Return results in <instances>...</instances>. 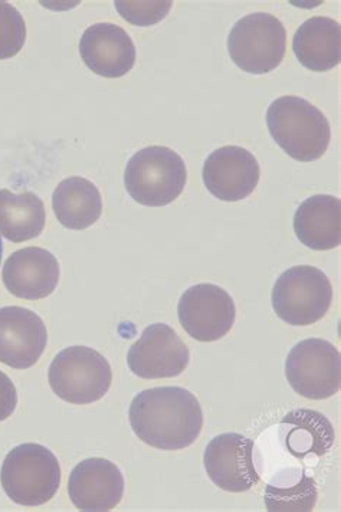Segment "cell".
<instances>
[{
  "label": "cell",
  "instance_id": "obj_1",
  "mask_svg": "<svg viewBox=\"0 0 341 512\" xmlns=\"http://www.w3.org/2000/svg\"><path fill=\"white\" fill-rule=\"evenodd\" d=\"M129 418L137 438L160 451L189 448L203 428L202 406L183 387L143 390L131 402Z\"/></svg>",
  "mask_w": 341,
  "mask_h": 512
},
{
  "label": "cell",
  "instance_id": "obj_2",
  "mask_svg": "<svg viewBox=\"0 0 341 512\" xmlns=\"http://www.w3.org/2000/svg\"><path fill=\"white\" fill-rule=\"evenodd\" d=\"M267 124L272 139L297 162H314L329 149V120L304 98L284 95L272 101L267 111Z\"/></svg>",
  "mask_w": 341,
  "mask_h": 512
},
{
  "label": "cell",
  "instance_id": "obj_3",
  "mask_svg": "<svg viewBox=\"0 0 341 512\" xmlns=\"http://www.w3.org/2000/svg\"><path fill=\"white\" fill-rule=\"evenodd\" d=\"M61 478L57 456L38 443L16 446L6 455L0 471L3 491L24 507H39L51 501Z\"/></svg>",
  "mask_w": 341,
  "mask_h": 512
},
{
  "label": "cell",
  "instance_id": "obj_4",
  "mask_svg": "<svg viewBox=\"0 0 341 512\" xmlns=\"http://www.w3.org/2000/svg\"><path fill=\"white\" fill-rule=\"evenodd\" d=\"M188 180L182 157L165 146H150L134 154L124 172V186L131 198L149 208L175 202Z\"/></svg>",
  "mask_w": 341,
  "mask_h": 512
},
{
  "label": "cell",
  "instance_id": "obj_5",
  "mask_svg": "<svg viewBox=\"0 0 341 512\" xmlns=\"http://www.w3.org/2000/svg\"><path fill=\"white\" fill-rule=\"evenodd\" d=\"M52 392L71 405H91L107 395L113 370L103 354L90 347L64 349L52 360L48 372Z\"/></svg>",
  "mask_w": 341,
  "mask_h": 512
},
{
  "label": "cell",
  "instance_id": "obj_6",
  "mask_svg": "<svg viewBox=\"0 0 341 512\" xmlns=\"http://www.w3.org/2000/svg\"><path fill=\"white\" fill-rule=\"evenodd\" d=\"M271 301L275 314L284 323L294 327L311 326L330 310L333 285L321 269L298 265L278 277Z\"/></svg>",
  "mask_w": 341,
  "mask_h": 512
},
{
  "label": "cell",
  "instance_id": "obj_7",
  "mask_svg": "<svg viewBox=\"0 0 341 512\" xmlns=\"http://www.w3.org/2000/svg\"><path fill=\"white\" fill-rule=\"evenodd\" d=\"M228 51L236 67L248 74L277 70L287 51L283 22L270 13H251L239 19L228 38Z\"/></svg>",
  "mask_w": 341,
  "mask_h": 512
},
{
  "label": "cell",
  "instance_id": "obj_8",
  "mask_svg": "<svg viewBox=\"0 0 341 512\" xmlns=\"http://www.w3.org/2000/svg\"><path fill=\"white\" fill-rule=\"evenodd\" d=\"M285 377L294 392L306 399H330L341 386L340 351L323 338L300 341L285 361Z\"/></svg>",
  "mask_w": 341,
  "mask_h": 512
},
{
  "label": "cell",
  "instance_id": "obj_9",
  "mask_svg": "<svg viewBox=\"0 0 341 512\" xmlns=\"http://www.w3.org/2000/svg\"><path fill=\"white\" fill-rule=\"evenodd\" d=\"M180 326L195 340H221L235 324L236 308L231 295L215 284L188 288L177 304Z\"/></svg>",
  "mask_w": 341,
  "mask_h": 512
},
{
  "label": "cell",
  "instance_id": "obj_10",
  "mask_svg": "<svg viewBox=\"0 0 341 512\" xmlns=\"http://www.w3.org/2000/svg\"><path fill=\"white\" fill-rule=\"evenodd\" d=\"M190 353L179 334L167 324H152L131 346L127 364L140 379H172L188 369Z\"/></svg>",
  "mask_w": 341,
  "mask_h": 512
},
{
  "label": "cell",
  "instance_id": "obj_11",
  "mask_svg": "<svg viewBox=\"0 0 341 512\" xmlns=\"http://www.w3.org/2000/svg\"><path fill=\"white\" fill-rule=\"evenodd\" d=\"M254 441L241 433H222L206 446L203 464L209 479L221 489L241 494L258 485Z\"/></svg>",
  "mask_w": 341,
  "mask_h": 512
},
{
  "label": "cell",
  "instance_id": "obj_12",
  "mask_svg": "<svg viewBox=\"0 0 341 512\" xmlns=\"http://www.w3.org/2000/svg\"><path fill=\"white\" fill-rule=\"evenodd\" d=\"M203 183L216 199L239 202L254 193L261 177L257 157L239 146H225L206 159Z\"/></svg>",
  "mask_w": 341,
  "mask_h": 512
},
{
  "label": "cell",
  "instance_id": "obj_13",
  "mask_svg": "<svg viewBox=\"0 0 341 512\" xmlns=\"http://www.w3.org/2000/svg\"><path fill=\"white\" fill-rule=\"evenodd\" d=\"M48 344L44 320L22 307L0 308V363L16 370L35 366Z\"/></svg>",
  "mask_w": 341,
  "mask_h": 512
},
{
  "label": "cell",
  "instance_id": "obj_14",
  "mask_svg": "<svg viewBox=\"0 0 341 512\" xmlns=\"http://www.w3.org/2000/svg\"><path fill=\"white\" fill-rule=\"evenodd\" d=\"M68 494L77 510L111 511L123 500L124 477L120 468L108 459H85L72 469Z\"/></svg>",
  "mask_w": 341,
  "mask_h": 512
},
{
  "label": "cell",
  "instance_id": "obj_15",
  "mask_svg": "<svg viewBox=\"0 0 341 512\" xmlns=\"http://www.w3.org/2000/svg\"><path fill=\"white\" fill-rule=\"evenodd\" d=\"M59 262L51 252L29 246L13 252L3 265L2 278L6 290L22 300H44L59 282Z\"/></svg>",
  "mask_w": 341,
  "mask_h": 512
},
{
  "label": "cell",
  "instance_id": "obj_16",
  "mask_svg": "<svg viewBox=\"0 0 341 512\" xmlns=\"http://www.w3.org/2000/svg\"><path fill=\"white\" fill-rule=\"evenodd\" d=\"M80 54L91 71L104 78H120L129 74L136 64L133 39L114 24H95L84 32Z\"/></svg>",
  "mask_w": 341,
  "mask_h": 512
},
{
  "label": "cell",
  "instance_id": "obj_17",
  "mask_svg": "<svg viewBox=\"0 0 341 512\" xmlns=\"http://www.w3.org/2000/svg\"><path fill=\"white\" fill-rule=\"evenodd\" d=\"M295 236L314 251H330L341 242V202L331 195L311 196L294 215Z\"/></svg>",
  "mask_w": 341,
  "mask_h": 512
},
{
  "label": "cell",
  "instance_id": "obj_18",
  "mask_svg": "<svg viewBox=\"0 0 341 512\" xmlns=\"http://www.w3.org/2000/svg\"><path fill=\"white\" fill-rule=\"evenodd\" d=\"M293 51L307 70L327 72L341 61V28L334 19L313 16L295 32Z\"/></svg>",
  "mask_w": 341,
  "mask_h": 512
},
{
  "label": "cell",
  "instance_id": "obj_19",
  "mask_svg": "<svg viewBox=\"0 0 341 512\" xmlns=\"http://www.w3.org/2000/svg\"><path fill=\"white\" fill-rule=\"evenodd\" d=\"M52 209L64 228L84 231L101 218L103 199L93 182L72 176L62 180L54 190Z\"/></svg>",
  "mask_w": 341,
  "mask_h": 512
},
{
  "label": "cell",
  "instance_id": "obj_20",
  "mask_svg": "<svg viewBox=\"0 0 341 512\" xmlns=\"http://www.w3.org/2000/svg\"><path fill=\"white\" fill-rule=\"evenodd\" d=\"M44 202L32 192L0 190V235L15 244L38 238L45 228Z\"/></svg>",
  "mask_w": 341,
  "mask_h": 512
},
{
  "label": "cell",
  "instance_id": "obj_21",
  "mask_svg": "<svg viewBox=\"0 0 341 512\" xmlns=\"http://www.w3.org/2000/svg\"><path fill=\"white\" fill-rule=\"evenodd\" d=\"M283 425L291 426L287 446L297 458L326 455L336 438L329 420L316 410H294L285 416Z\"/></svg>",
  "mask_w": 341,
  "mask_h": 512
},
{
  "label": "cell",
  "instance_id": "obj_22",
  "mask_svg": "<svg viewBox=\"0 0 341 512\" xmlns=\"http://www.w3.org/2000/svg\"><path fill=\"white\" fill-rule=\"evenodd\" d=\"M318 489L316 481L303 477L293 487L268 485L265 489V505L270 512H310L316 507Z\"/></svg>",
  "mask_w": 341,
  "mask_h": 512
},
{
  "label": "cell",
  "instance_id": "obj_23",
  "mask_svg": "<svg viewBox=\"0 0 341 512\" xmlns=\"http://www.w3.org/2000/svg\"><path fill=\"white\" fill-rule=\"evenodd\" d=\"M25 41L24 16L11 3L0 2V59L16 57Z\"/></svg>",
  "mask_w": 341,
  "mask_h": 512
},
{
  "label": "cell",
  "instance_id": "obj_24",
  "mask_svg": "<svg viewBox=\"0 0 341 512\" xmlns=\"http://www.w3.org/2000/svg\"><path fill=\"white\" fill-rule=\"evenodd\" d=\"M173 2H121L117 0L116 9L124 21L136 26H152L169 15Z\"/></svg>",
  "mask_w": 341,
  "mask_h": 512
},
{
  "label": "cell",
  "instance_id": "obj_25",
  "mask_svg": "<svg viewBox=\"0 0 341 512\" xmlns=\"http://www.w3.org/2000/svg\"><path fill=\"white\" fill-rule=\"evenodd\" d=\"M18 406V392H16L15 384L0 372V422L9 419Z\"/></svg>",
  "mask_w": 341,
  "mask_h": 512
},
{
  "label": "cell",
  "instance_id": "obj_26",
  "mask_svg": "<svg viewBox=\"0 0 341 512\" xmlns=\"http://www.w3.org/2000/svg\"><path fill=\"white\" fill-rule=\"evenodd\" d=\"M2 236V235H0ZM2 255H3V244H2V238H0V262H2Z\"/></svg>",
  "mask_w": 341,
  "mask_h": 512
}]
</instances>
